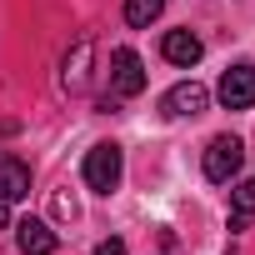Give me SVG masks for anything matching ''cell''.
Instances as JSON below:
<instances>
[{"instance_id":"cell-1","label":"cell","mask_w":255,"mask_h":255,"mask_svg":"<svg viewBox=\"0 0 255 255\" xmlns=\"http://www.w3.org/2000/svg\"><path fill=\"white\" fill-rule=\"evenodd\" d=\"M80 175H85V185H90L95 195H110V190H120V175H125V155H120V145H115V140H100V145H90V150H85V165H80Z\"/></svg>"},{"instance_id":"cell-2","label":"cell","mask_w":255,"mask_h":255,"mask_svg":"<svg viewBox=\"0 0 255 255\" xmlns=\"http://www.w3.org/2000/svg\"><path fill=\"white\" fill-rule=\"evenodd\" d=\"M240 165H245V145H240L235 135H215V140L205 145V180L225 185V180L240 175Z\"/></svg>"},{"instance_id":"cell-3","label":"cell","mask_w":255,"mask_h":255,"mask_svg":"<svg viewBox=\"0 0 255 255\" xmlns=\"http://www.w3.org/2000/svg\"><path fill=\"white\" fill-rule=\"evenodd\" d=\"M215 95H220V105L225 110H250L255 105V65H230L225 75H220V85H215Z\"/></svg>"},{"instance_id":"cell-4","label":"cell","mask_w":255,"mask_h":255,"mask_svg":"<svg viewBox=\"0 0 255 255\" xmlns=\"http://www.w3.org/2000/svg\"><path fill=\"white\" fill-rule=\"evenodd\" d=\"M110 85H115V95H140L145 90V65L130 45H120L110 55Z\"/></svg>"},{"instance_id":"cell-5","label":"cell","mask_w":255,"mask_h":255,"mask_svg":"<svg viewBox=\"0 0 255 255\" xmlns=\"http://www.w3.org/2000/svg\"><path fill=\"white\" fill-rule=\"evenodd\" d=\"M160 55H165L170 65L190 70V65H200L205 45H200V35H190V30H165V40H160Z\"/></svg>"},{"instance_id":"cell-6","label":"cell","mask_w":255,"mask_h":255,"mask_svg":"<svg viewBox=\"0 0 255 255\" xmlns=\"http://www.w3.org/2000/svg\"><path fill=\"white\" fill-rule=\"evenodd\" d=\"M90 55H95L90 40H75V50L65 55V75H60V85H65L70 95H85V90H90Z\"/></svg>"},{"instance_id":"cell-7","label":"cell","mask_w":255,"mask_h":255,"mask_svg":"<svg viewBox=\"0 0 255 255\" xmlns=\"http://www.w3.org/2000/svg\"><path fill=\"white\" fill-rule=\"evenodd\" d=\"M0 195L5 200H25L30 195V165L10 150H0Z\"/></svg>"},{"instance_id":"cell-8","label":"cell","mask_w":255,"mask_h":255,"mask_svg":"<svg viewBox=\"0 0 255 255\" xmlns=\"http://www.w3.org/2000/svg\"><path fill=\"white\" fill-rule=\"evenodd\" d=\"M210 105V90L200 80H180L170 95H165V115H200Z\"/></svg>"},{"instance_id":"cell-9","label":"cell","mask_w":255,"mask_h":255,"mask_svg":"<svg viewBox=\"0 0 255 255\" xmlns=\"http://www.w3.org/2000/svg\"><path fill=\"white\" fill-rule=\"evenodd\" d=\"M15 245H20V255H55V230L45 220H20L15 225Z\"/></svg>"},{"instance_id":"cell-10","label":"cell","mask_w":255,"mask_h":255,"mask_svg":"<svg viewBox=\"0 0 255 255\" xmlns=\"http://www.w3.org/2000/svg\"><path fill=\"white\" fill-rule=\"evenodd\" d=\"M160 10H165V0H125V20H130L135 30H145L150 20H160Z\"/></svg>"},{"instance_id":"cell-11","label":"cell","mask_w":255,"mask_h":255,"mask_svg":"<svg viewBox=\"0 0 255 255\" xmlns=\"http://www.w3.org/2000/svg\"><path fill=\"white\" fill-rule=\"evenodd\" d=\"M50 215L65 220V225H75V220H80V200H75V190H55V195H50Z\"/></svg>"},{"instance_id":"cell-12","label":"cell","mask_w":255,"mask_h":255,"mask_svg":"<svg viewBox=\"0 0 255 255\" xmlns=\"http://www.w3.org/2000/svg\"><path fill=\"white\" fill-rule=\"evenodd\" d=\"M230 205H235V215H255V180H240L230 190Z\"/></svg>"},{"instance_id":"cell-13","label":"cell","mask_w":255,"mask_h":255,"mask_svg":"<svg viewBox=\"0 0 255 255\" xmlns=\"http://www.w3.org/2000/svg\"><path fill=\"white\" fill-rule=\"evenodd\" d=\"M95 255H125V240H115V235H110V240H100V245H95Z\"/></svg>"},{"instance_id":"cell-14","label":"cell","mask_w":255,"mask_h":255,"mask_svg":"<svg viewBox=\"0 0 255 255\" xmlns=\"http://www.w3.org/2000/svg\"><path fill=\"white\" fill-rule=\"evenodd\" d=\"M5 225H10V200L0 195V230H5Z\"/></svg>"}]
</instances>
